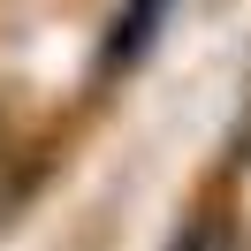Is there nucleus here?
Masks as SVG:
<instances>
[{"label": "nucleus", "instance_id": "nucleus-1", "mask_svg": "<svg viewBox=\"0 0 251 251\" xmlns=\"http://www.w3.org/2000/svg\"><path fill=\"white\" fill-rule=\"evenodd\" d=\"M152 31H160V0H129L122 23H114V38H107V61H114V69H129V61H137V46H145Z\"/></svg>", "mask_w": 251, "mask_h": 251}]
</instances>
